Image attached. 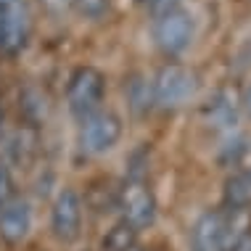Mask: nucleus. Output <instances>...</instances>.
<instances>
[{
  "mask_svg": "<svg viewBox=\"0 0 251 251\" xmlns=\"http://www.w3.org/2000/svg\"><path fill=\"white\" fill-rule=\"evenodd\" d=\"M8 153L16 164H29L37 153V135L29 127H22L8 138Z\"/></svg>",
  "mask_w": 251,
  "mask_h": 251,
  "instance_id": "obj_12",
  "label": "nucleus"
},
{
  "mask_svg": "<svg viewBox=\"0 0 251 251\" xmlns=\"http://www.w3.org/2000/svg\"><path fill=\"white\" fill-rule=\"evenodd\" d=\"M132 251H138V249H132Z\"/></svg>",
  "mask_w": 251,
  "mask_h": 251,
  "instance_id": "obj_20",
  "label": "nucleus"
},
{
  "mask_svg": "<svg viewBox=\"0 0 251 251\" xmlns=\"http://www.w3.org/2000/svg\"><path fill=\"white\" fill-rule=\"evenodd\" d=\"M106 96V77L96 66H77L66 85V103L77 119H87L90 114L100 111Z\"/></svg>",
  "mask_w": 251,
  "mask_h": 251,
  "instance_id": "obj_1",
  "label": "nucleus"
},
{
  "mask_svg": "<svg viewBox=\"0 0 251 251\" xmlns=\"http://www.w3.org/2000/svg\"><path fill=\"white\" fill-rule=\"evenodd\" d=\"M249 172H251V169H249Z\"/></svg>",
  "mask_w": 251,
  "mask_h": 251,
  "instance_id": "obj_21",
  "label": "nucleus"
},
{
  "mask_svg": "<svg viewBox=\"0 0 251 251\" xmlns=\"http://www.w3.org/2000/svg\"><path fill=\"white\" fill-rule=\"evenodd\" d=\"M117 203L122 209V220L130 222L135 230L153 225L156 220V199L146 180L130 177L117 193Z\"/></svg>",
  "mask_w": 251,
  "mask_h": 251,
  "instance_id": "obj_5",
  "label": "nucleus"
},
{
  "mask_svg": "<svg viewBox=\"0 0 251 251\" xmlns=\"http://www.w3.org/2000/svg\"><path fill=\"white\" fill-rule=\"evenodd\" d=\"M193 35H196L193 13L188 8H182V5L169 8L156 16L153 40L164 56H180V53H185L193 43Z\"/></svg>",
  "mask_w": 251,
  "mask_h": 251,
  "instance_id": "obj_2",
  "label": "nucleus"
},
{
  "mask_svg": "<svg viewBox=\"0 0 251 251\" xmlns=\"http://www.w3.org/2000/svg\"><path fill=\"white\" fill-rule=\"evenodd\" d=\"M249 235H251V209L249 206L227 209V214H222V230H220L222 251H235Z\"/></svg>",
  "mask_w": 251,
  "mask_h": 251,
  "instance_id": "obj_10",
  "label": "nucleus"
},
{
  "mask_svg": "<svg viewBox=\"0 0 251 251\" xmlns=\"http://www.w3.org/2000/svg\"><path fill=\"white\" fill-rule=\"evenodd\" d=\"M220 230H222V214L220 212H203L196 220L193 233H191L193 251H222Z\"/></svg>",
  "mask_w": 251,
  "mask_h": 251,
  "instance_id": "obj_11",
  "label": "nucleus"
},
{
  "mask_svg": "<svg viewBox=\"0 0 251 251\" xmlns=\"http://www.w3.org/2000/svg\"><path fill=\"white\" fill-rule=\"evenodd\" d=\"M180 0H148V8H151L153 16H159V13H164L169 8H177Z\"/></svg>",
  "mask_w": 251,
  "mask_h": 251,
  "instance_id": "obj_17",
  "label": "nucleus"
},
{
  "mask_svg": "<svg viewBox=\"0 0 251 251\" xmlns=\"http://www.w3.org/2000/svg\"><path fill=\"white\" fill-rule=\"evenodd\" d=\"M153 87V103L161 108H180L182 103L193 98L199 79L196 74L182 64H164L156 77L151 79Z\"/></svg>",
  "mask_w": 251,
  "mask_h": 251,
  "instance_id": "obj_3",
  "label": "nucleus"
},
{
  "mask_svg": "<svg viewBox=\"0 0 251 251\" xmlns=\"http://www.w3.org/2000/svg\"><path fill=\"white\" fill-rule=\"evenodd\" d=\"M135 243H138V230H135L130 222L119 220L117 225H111V230L103 235L100 249L103 251H132Z\"/></svg>",
  "mask_w": 251,
  "mask_h": 251,
  "instance_id": "obj_13",
  "label": "nucleus"
},
{
  "mask_svg": "<svg viewBox=\"0 0 251 251\" xmlns=\"http://www.w3.org/2000/svg\"><path fill=\"white\" fill-rule=\"evenodd\" d=\"M32 35L29 0H0V53L19 56Z\"/></svg>",
  "mask_w": 251,
  "mask_h": 251,
  "instance_id": "obj_4",
  "label": "nucleus"
},
{
  "mask_svg": "<svg viewBox=\"0 0 251 251\" xmlns=\"http://www.w3.org/2000/svg\"><path fill=\"white\" fill-rule=\"evenodd\" d=\"M238 108H241V103H238L235 90L222 87L203 106V117H206L209 127H214V130H230V127L238 125Z\"/></svg>",
  "mask_w": 251,
  "mask_h": 251,
  "instance_id": "obj_9",
  "label": "nucleus"
},
{
  "mask_svg": "<svg viewBox=\"0 0 251 251\" xmlns=\"http://www.w3.org/2000/svg\"><path fill=\"white\" fill-rule=\"evenodd\" d=\"M50 227L56 233V238L64 243H69L79 235V227H82V199H79L77 191L64 188L56 196V201L50 206Z\"/></svg>",
  "mask_w": 251,
  "mask_h": 251,
  "instance_id": "obj_7",
  "label": "nucleus"
},
{
  "mask_svg": "<svg viewBox=\"0 0 251 251\" xmlns=\"http://www.w3.org/2000/svg\"><path fill=\"white\" fill-rule=\"evenodd\" d=\"M122 138V119L114 111H96L79 125V148L87 156L108 153Z\"/></svg>",
  "mask_w": 251,
  "mask_h": 251,
  "instance_id": "obj_6",
  "label": "nucleus"
},
{
  "mask_svg": "<svg viewBox=\"0 0 251 251\" xmlns=\"http://www.w3.org/2000/svg\"><path fill=\"white\" fill-rule=\"evenodd\" d=\"M138 3H146V5H148V0H138Z\"/></svg>",
  "mask_w": 251,
  "mask_h": 251,
  "instance_id": "obj_19",
  "label": "nucleus"
},
{
  "mask_svg": "<svg viewBox=\"0 0 251 251\" xmlns=\"http://www.w3.org/2000/svg\"><path fill=\"white\" fill-rule=\"evenodd\" d=\"M69 3L90 22H98L108 13V0H69Z\"/></svg>",
  "mask_w": 251,
  "mask_h": 251,
  "instance_id": "obj_15",
  "label": "nucleus"
},
{
  "mask_svg": "<svg viewBox=\"0 0 251 251\" xmlns=\"http://www.w3.org/2000/svg\"><path fill=\"white\" fill-rule=\"evenodd\" d=\"M127 98H130V106L138 114H146L153 108V87L151 79L146 77H135L130 85H127Z\"/></svg>",
  "mask_w": 251,
  "mask_h": 251,
  "instance_id": "obj_14",
  "label": "nucleus"
},
{
  "mask_svg": "<svg viewBox=\"0 0 251 251\" xmlns=\"http://www.w3.org/2000/svg\"><path fill=\"white\" fill-rule=\"evenodd\" d=\"M32 230V209L24 199H8L0 209V235L16 243Z\"/></svg>",
  "mask_w": 251,
  "mask_h": 251,
  "instance_id": "obj_8",
  "label": "nucleus"
},
{
  "mask_svg": "<svg viewBox=\"0 0 251 251\" xmlns=\"http://www.w3.org/2000/svg\"><path fill=\"white\" fill-rule=\"evenodd\" d=\"M235 251H251V235H249V238H246V241H243V243H241V246H238V249H235Z\"/></svg>",
  "mask_w": 251,
  "mask_h": 251,
  "instance_id": "obj_18",
  "label": "nucleus"
},
{
  "mask_svg": "<svg viewBox=\"0 0 251 251\" xmlns=\"http://www.w3.org/2000/svg\"><path fill=\"white\" fill-rule=\"evenodd\" d=\"M13 193V177H11V169L5 161H0V203L8 201Z\"/></svg>",
  "mask_w": 251,
  "mask_h": 251,
  "instance_id": "obj_16",
  "label": "nucleus"
}]
</instances>
